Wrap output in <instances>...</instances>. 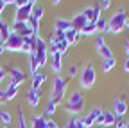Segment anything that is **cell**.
Wrapping results in <instances>:
<instances>
[{
  "label": "cell",
  "mask_w": 129,
  "mask_h": 128,
  "mask_svg": "<svg viewBox=\"0 0 129 128\" xmlns=\"http://www.w3.org/2000/svg\"><path fill=\"white\" fill-rule=\"evenodd\" d=\"M63 108H64V112H68L72 116H79L81 112L84 110V96H83V92L81 90L70 92L68 98L63 103Z\"/></svg>",
  "instance_id": "cell-1"
},
{
  "label": "cell",
  "mask_w": 129,
  "mask_h": 128,
  "mask_svg": "<svg viewBox=\"0 0 129 128\" xmlns=\"http://www.w3.org/2000/svg\"><path fill=\"white\" fill-rule=\"evenodd\" d=\"M125 20H127V11L124 7H118L115 11V14L108 20V25H106L104 34L106 33H109V34H120L122 31L125 29Z\"/></svg>",
  "instance_id": "cell-2"
},
{
  "label": "cell",
  "mask_w": 129,
  "mask_h": 128,
  "mask_svg": "<svg viewBox=\"0 0 129 128\" xmlns=\"http://www.w3.org/2000/svg\"><path fill=\"white\" fill-rule=\"evenodd\" d=\"M97 81V72H95V65L91 61H88L86 65L83 67V70H81L79 74V87L83 88V90H88L95 85Z\"/></svg>",
  "instance_id": "cell-3"
},
{
  "label": "cell",
  "mask_w": 129,
  "mask_h": 128,
  "mask_svg": "<svg viewBox=\"0 0 129 128\" xmlns=\"http://www.w3.org/2000/svg\"><path fill=\"white\" fill-rule=\"evenodd\" d=\"M67 88H68V83L64 81L61 76H54L52 87H50V98H48V99L57 103V105H61L63 99H64V92H67Z\"/></svg>",
  "instance_id": "cell-4"
},
{
  "label": "cell",
  "mask_w": 129,
  "mask_h": 128,
  "mask_svg": "<svg viewBox=\"0 0 129 128\" xmlns=\"http://www.w3.org/2000/svg\"><path fill=\"white\" fill-rule=\"evenodd\" d=\"M36 4H38V2H34V0H25V4H23L22 7L16 9V13H14V20H16V22H27L29 16L32 14V9H34Z\"/></svg>",
  "instance_id": "cell-5"
},
{
  "label": "cell",
  "mask_w": 129,
  "mask_h": 128,
  "mask_svg": "<svg viewBox=\"0 0 129 128\" xmlns=\"http://www.w3.org/2000/svg\"><path fill=\"white\" fill-rule=\"evenodd\" d=\"M7 74H9V85L20 87L25 81V72L20 67H9L7 69Z\"/></svg>",
  "instance_id": "cell-6"
},
{
  "label": "cell",
  "mask_w": 129,
  "mask_h": 128,
  "mask_svg": "<svg viewBox=\"0 0 129 128\" xmlns=\"http://www.w3.org/2000/svg\"><path fill=\"white\" fill-rule=\"evenodd\" d=\"M4 45H6V51H7V52H22V47H23V38L13 33V34L9 36V40H7Z\"/></svg>",
  "instance_id": "cell-7"
},
{
  "label": "cell",
  "mask_w": 129,
  "mask_h": 128,
  "mask_svg": "<svg viewBox=\"0 0 129 128\" xmlns=\"http://www.w3.org/2000/svg\"><path fill=\"white\" fill-rule=\"evenodd\" d=\"M111 112L115 114V117H124L127 112H129V106L125 103V98H115V99H113Z\"/></svg>",
  "instance_id": "cell-8"
},
{
  "label": "cell",
  "mask_w": 129,
  "mask_h": 128,
  "mask_svg": "<svg viewBox=\"0 0 129 128\" xmlns=\"http://www.w3.org/2000/svg\"><path fill=\"white\" fill-rule=\"evenodd\" d=\"M101 114H102V108H101V106H93L91 110H88V114L83 116V124H84V128L95 126V121L99 119Z\"/></svg>",
  "instance_id": "cell-9"
},
{
  "label": "cell",
  "mask_w": 129,
  "mask_h": 128,
  "mask_svg": "<svg viewBox=\"0 0 129 128\" xmlns=\"http://www.w3.org/2000/svg\"><path fill=\"white\" fill-rule=\"evenodd\" d=\"M115 121H117V117L111 110H102L99 119L95 121V126H104V128L106 126H115Z\"/></svg>",
  "instance_id": "cell-10"
},
{
  "label": "cell",
  "mask_w": 129,
  "mask_h": 128,
  "mask_svg": "<svg viewBox=\"0 0 129 128\" xmlns=\"http://www.w3.org/2000/svg\"><path fill=\"white\" fill-rule=\"evenodd\" d=\"M45 79H47V74L41 72V70H38L36 74H32V76H30V88H32V90H36V92L41 96V85L45 83Z\"/></svg>",
  "instance_id": "cell-11"
},
{
  "label": "cell",
  "mask_w": 129,
  "mask_h": 128,
  "mask_svg": "<svg viewBox=\"0 0 129 128\" xmlns=\"http://www.w3.org/2000/svg\"><path fill=\"white\" fill-rule=\"evenodd\" d=\"M81 13H83L84 16H86L88 22H97V20L101 18V13H102V11L99 9V6L95 4V6H88V7H84Z\"/></svg>",
  "instance_id": "cell-12"
},
{
  "label": "cell",
  "mask_w": 129,
  "mask_h": 128,
  "mask_svg": "<svg viewBox=\"0 0 129 128\" xmlns=\"http://www.w3.org/2000/svg\"><path fill=\"white\" fill-rule=\"evenodd\" d=\"M48 63H50V70L56 74V76H59V72H61V69H63V56L61 54H52V56H48Z\"/></svg>",
  "instance_id": "cell-13"
},
{
  "label": "cell",
  "mask_w": 129,
  "mask_h": 128,
  "mask_svg": "<svg viewBox=\"0 0 129 128\" xmlns=\"http://www.w3.org/2000/svg\"><path fill=\"white\" fill-rule=\"evenodd\" d=\"M70 22H72V29H75L77 33H81V31L84 29V25L88 24V20H86V16H84L83 13L74 14V18H70Z\"/></svg>",
  "instance_id": "cell-14"
},
{
  "label": "cell",
  "mask_w": 129,
  "mask_h": 128,
  "mask_svg": "<svg viewBox=\"0 0 129 128\" xmlns=\"http://www.w3.org/2000/svg\"><path fill=\"white\" fill-rule=\"evenodd\" d=\"M36 38H38V36H32V34L23 38V47H22V52H23V54L36 52Z\"/></svg>",
  "instance_id": "cell-15"
},
{
  "label": "cell",
  "mask_w": 129,
  "mask_h": 128,
  "mask_svg": "<svg viewBox=\"0 0 129 128\" xmlns=\"http://www.w3.org/2000/svg\"><path fill=\"white\" fill-rule=\"evenodd\" d=\"M70 29H72V22H70L68 18H63V16L56 18V22H54V31L67 33V31H70Z\"/></svg>",
  "instance_id": "cell-16"
},
{
  "label": "cell",
  "mask_w": 129,
  "mask_h": 128,
  "mask_svg": "<svg viewBox=\"0 0 129 128\" xmlns=\"http://www.w3.org/2000/svg\"><path fill=\"white\" fill-rule=\"evenodd\" d=\"M29 128H47V117L43 114H32Z\"/></svg>",
  "instance_id": "cell-17"
},
{
  "label": "cell",
  "mask_w": 129,
  "mask_h": 128,
  "mask_svg": "<svg viewBox=\"0 0 129 128\" xmlns=\"http://www.w3.org/2000/svg\"><path fill=\"white\" fill-rule=\"evenodd\" d=\"M25 101H27V105H29V106L36 108V106L40 105V94H38L36 90L29 88V90L25 92Z\"/></svg>",
  "instance_id": "cell-18"
},
{
  "label": "cell",
  "mask_w": 129,
  "mask_h": 128,
  "mask_svg": "<svg viewBox=\"0 0 129 128\" xmlns=\"http://www.w3.org/2000/svg\"><path fill=\"white\" fill-rule=\"evenodd\" d=\"M64 38H67L68 45H74V43H79L81 40H83V34L77 33L75 29H70V31H67V33H64Z\"/></svg>",
  "instance_id": "cell-19"
},
{
  "label": "cell",
  "mask_w": 129,
  "mask_h": 128,
  "mask_svg": "<svg viewBox=\"0 0 129 128\" xmlns=\"http://www.w3.org/2000/svg\"><path fill=\"white\" fill-rule=\"evenodd\" d=\"M63 128H84V124H83V116H74V117H70L68 123L64 124Z\"/></svg>",
  "instance_id": "cell-20"
},
{
  "label": "cell",
  "mask_w": 129,
  "mask_h": 128,
  "mask_svg": "<svg viewBox=\"0 0 129 128\" xmlns=\"http://www.w3.org/2000/svg\"><path fill=\"white\" fill-rule=\"evenodd\" d=\"M29 70H30V76L36 74V72L40 70V63H38L36 52H30V54H29Z\"/></svg>",
  "instance_id": "cell-21"
},
{
  "label": "cell",
  "mask_w": 129,
  "mask_h": 128,
  "mask_svg": "<svg viewBox=\"0 0 129 128\" xmlns=\"http://www.w3.org/2000/svg\"><path fill=\"white\" fill-rule=\"evenodd\" d=\"M56 110H57V103H54V101L48 99V103L45 105V110H43V116L48 119V117H52L56 114Z\"/></svg>",
  "instance_id": "cell-22"
},
{
  "label": "cell",
  "mask_w": 129,
  "mask_h": 128,
  "mask_svg": "<svg viewBox=\"0 0 129 128\" xmlns=\"http://www.w3.org/2000/svg\"><path fill=\"white\" fill-rule=\"evenodd\" d=\"M115 65H117L115 56H113V58H108V60H102V72H104V74L111 72L113 69H115Z\"/></svg>",
  "instance_id": "cell-23"
},
{
  "label": "cell",
  "mask_w": 129,
  "mask_h": 128,
  "mask_svg": "<svg viewBox=\"0 0 129 128\" xmlns=\"http://www.w3.org/2000/svg\"><path fill=\"white\" fill-rule=\"evenodd\" d=\"M27 25L30 27V31H32V34H34V36H40V20H36L34 16H29Z\"/></svg>",
  "instance_id": "cell-24"
},
{
  "label": "cell",
  "mask_w": 129,
  "mask_h": 128,
  "mask_svg": "<svg viewBox=\"0 0 129 128\" xmlns=\"http://www.w3.org/2000/svg\"><path fill=\"white\" fill-rule=\"evenodd\" d=\"M81 34H83V36H93V34H97V25H95V22H88V24L84 25V29L81 31Z\"/></svg>",
  "instance_id": "cell-25"
},
{
  "label": "cell",
  "mask_w": 129,
  "mask_h": 128,
  "mask_svg": "<svg viewBox=\"0 0 129 128\" xmlns=\"http://www.w3.org/2000/svg\"><path fill=\"white\" fill-rule=\"evenodd\" d=\"M13 34V31H11V25H7V24H4L2 27H0V40H2L4 43L9 40V36Z\"/></svg>",
  "instance_id": "cell-26"
},
{
  "label": "cell",
  "mask_w": 129,
  "mask_h": 128,
  "mask_svg": "<svg viewBox=\"0 0 129 128\" xmlns=\"http://www.w3.org/2000/svg\"><path fill=\"white\" fill-rule=\"evenodd\" d=\"M97 52H99V56L102 60H108V58H113V51H111V47L106 43L104 47H101V49H97Z\"/></svg>",
  "instance_id": "cell-27"
},
{
  "label": "cell",
  "mask_w": 129,
  "mask_h": 128,
  "mask_svg": "<svg viewBox=\"0 0 129 128\" xmlns=\"http://www.w3.org/2000/svg\"><path fill=\"white\" fill-rule=\"evenodd\" d=\"M36 58H38V63H40V69H43V67L48 65V51L36 52Z\"/></svg>",
  "instance_id": "cell-28"
},
{
  "label": "cell",
  "mask_w": 129,
  "mask_h": 128,
  "mask_svg": "<svg viewBox=\"0 0 129 128\" xmlns=\"http://www.w3.org/2000/svg\"><path fill=\"white\" fill-rule=\"evenodd\" d=\"M30 16H34L36 20H43V16H45V9H43V6H40V4H36L34 6V9H32V14Z\"/></svg>",
  "instance_id": "cell-29"
},
{
  "label": "cell",
  "mask_w": 129,
  "mask_h": 128,
  "mask_svg": "<svg viewBox=\"0 0 129 128\" xmlns=\"http://www.w3.org/2000/svg\"><path fill=\"white\" fill-rule=\"evenodd\" d=\"M16 121H18V128H29V124L25 121V114H23L22 108H18V112H16Z\"/></svg>",
  "instance_id": "cell-30"
},
{
  "label": "cell",
  "mask_w": 129,
  "mask_h": 128,
  "mask_svg": "<svg viewBox=\"0 0 129 128\" xmlns=\"http://www.w3.org/2000/svg\"><path fill=\"white\" fill-rule=\"evenodd\" d=\"M16 94H18V87H14V85H7V88H6V99H7V101L14 99V98H16Z\"/></svg>",
  "instance_id": "cell-31"
},
{
  "label": "cell",
  "mask_w": 129,
  "mask_h": 128,
  "mask_svg": "<svg viewBox=\"0 0 129 128\" xmlns=\"http://www.w3.org/2000/svg\"><path fill=\"white\" fill-rule=\"evenodd\" d=\"M0 121H2V124H4V126H9V124H11V121H13V116L9 114L7 110H0Z\"/></svg>",
  "instance_id": "cell-32"
},
{
  "label": "cell",
  "mask_w": 129,
  "mask_h": 128,
  "mask_svg": "<svg viewBox=\"0 0 129 128\" xmlns=\"http://www.w3.org/2000/svg\"><path fill=\"white\" fill-rule=\"evenodd\" d=\"M95 25H97V34H104V31H106V25H108V22H106V18H99L95 22Z\"/></svg>",
  "instance_id": "cell-33"
},
{
  "label": "cell",
  "mask_w": 129,
  "mask_h": 128,
  "mask_svg": "<svg viewBox=\"0 0 129 128\" xmlns=\"http://www.w3.org/2000/svg\"><path fill=\"white\" fill-rule=\"evenodd\" d=\"M93 43H95V49H101V47H104V45H106V40H104V36H102V34H97V36H95V40H93Z\"/></svg>",
  "instance_id": "cell-34"
},
{
  "label": "cell",
  "mask_w": 129,
  "mask_h": 128,
  "mask_svg": "<svg viewBox=\"0 0 129 128\" xmlns=\"http://www.w3.org/2000/svg\"><path fill=\"white\" fill-rule=\"evenodd\" d=\"M97 6H99L101 11H108V9L111 7V0H101V2L97 4Z\"/></svg>",
  "instance_id": "cell-35"
},
{
  "label": "cell",
  "mask_w": 129,
  "mask_h": 128,
  "mask_svg": "<svg viewBox=\"0 0 129 128\" xmlns=\"http://www.w3.org/2000/svg\"><path fill=\"white\" fill-rule=\"evenodd\" d=\"M127 121L124 119V117H117V121H115V128H127Z\"/></svg>",
  "instance_id": "cell-36"
},
{
  "label": "cell",
  "mask_w": 129,
  "mask_h": 128,
  "mask_svg": "<svg viewBox=\"0 0 129 128\" xmlns=\"http://www.w3.org/2000/svg\"><path fill=\"white\" fill-rule=\"evenodd\" d=\"M77 76V65H75V63H72V65L68 67V78L72 79V78H75Z\"/></svg>",
  "instance_id": "cell-37"
},
{
  "label": "cell",
  "mask_w": 129,
  "mask_h": 128,
  "mask_svg": "<svg viewBox=\"0 0 129 128\" xmlns=\"http://www.w3.org/2000/svg\"><path fill=\"white\" fill-rule=\"evenodd\" d=\"M47 128H61L54 119H47Z\"/></svg>",
  "instance_id": "cell-38"
},
{
  "label": "cell",
  "mask_w": 129,
  "mask_h": 128,
  "mask_svg": "<svg viewBox=\"0 0 129 128\" xmlns=\"http://www.w3.org/2000/svg\"><path fill=\"white\" fill-rule=\"evenodd\" d=\"M54 36H56L57 42H64V40H67V38H64V33H59V31H54Z\"/></svg>",
  "instance_id": "cell-39"
},
{
  "label": "cell",
  "mask_w": 129,
  "mask_h": 128,
  "mask_svg": "<svg viewBox=\"0 0 129 128\" xmlns=\"http://www.w3.org/2000/svg\"><path fill=\"white\" fill-rule=\"evenodd\" d=\"M122 69H124V72H125V74H129V56L122 61Z\"/></svg>",
  "instance_id": "cell-40"
},
{
  "label": "cell",
  "mask_w": 129,
  "mask_h": 128,
  "mask_svg": "<svg viewBox=\"0 0 129 128\" xmlns=\"http://www.w3.org/2000/svg\"><path fill=\"white\" fill-rule=\"evenodd\" d=\"M6 76H7V72H6V69H4L2 65H0V83H2V81H4V79H6Z\"/></svg>",
  "instance_id": "cell-41"
},
{
  "label": "cell",
  "mask_w": 129,
  "mask_h": 128,
  "mask_svg": "<svg viewBox=\"0 0 129 128\" xmlns=\"http://www.w3.org/2000/svg\"><path fill=\"white\" fill-rule=\"evenodd\" d=\"M4 101H7L6 99V88H0V103H4Z\"/></svg>",
  "instance_id": "cell-42"
},
{
  "label": "cell",
  "mask_w": 129,
  "mask_h": 128,
  "mask_svg": "<svg viewBox=\"0 0 129 128\" xmlns=\"http://www.w3.org/2000/svg\"><path fill=\"white\" fill-rule=\"evenodd\" d=\"M4 52H6V45H4V42H2V40H0V56H2Z\"/></svg>",
  "instance_id": "cell-43"
},
{
  "label": "cell",
  "mask_w": 129,
  "mask_h": 128,
  "mask_svg": "<svg viewBox=\"0 0 129 128\" xmlns=\"http://www.w3.org/2000/svg\"><path fill=\"white\" fill-rule=\"evenodd\" d=\"M6 9V2L4 0H0V16H2V11Z\"/></svg>",
  "instance_id": "cell-44"
},
{
  "label": "cell",
  "mask_w": 129,
  "mask_h": 128,
  "mask_svg": "<svg viewBox=\"0 0 129 128\" xmlns=\"http://www.w3.org/2000/svg\"><path fill=\"white\" fill-rule=\"evenodd\" d=\"M124 51L127 52V56H129V42H125V45H124Z\"/></svg>",
  "instance_id": "cell-45"
},
{
  "label": "cell",
  "mask_w": 129,
  "mask_h": 128,
  "mask_svg": "<svg viewBox=\"0 0 129 128\" xmlns=\"http://www.w3.org/2000/svg\"><path fill=\"white\" fill-rule=\"evenodd\" d=\"M125 29H129V16H127V20H125Z\"/></svg>",
  "instance_id": "cell-46"
},
{
  "label": "cell",
  "mask_w": 129,
  "mask_h": 128,
  "mask_svg": "<svg viewBox=\"0 0 129 128\" xmlns=\"http://www.w3.org/2000/svg\"><path fill=\"white\" fill-rule=\"evenodd\" d=\"M2 128H7V126H2Z\"/></svg>",
  "instance_id": "cell-47"
},
{
  "label": "cell",
  "mask_w": 129,
  "mask_h": 128,
  "mask_svg": "<svg viewBox=\"0 0 129 128\" xmlns=\"http://www.w3.org/2000/svg\"><path fill=\"white\" fill-rule=\"evenodd\" d=\"M127 128H129V124H127Z\"/></svg>",
  "instance_id": "cell-48"
},
{
  "label": "cell",
  "mask_w": 129,
  "mask_h": 128,
  "mask_svg": "<svg viewBox=\"0 0 129 128\" xmlns=\"http://www.w3.org/2000/svg\"><path fill=\"white\" fill-rule=\"evenodd\" d=\"M127 114H129V112H127Z\"/></svg>",
  "instance_id": "cell-49"
}]
</instances>
